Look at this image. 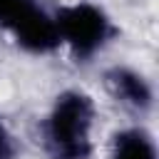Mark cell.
<instances>
[{
	"mask_svg": "<svg viewBox=\"0 0 159 159\" xmlns=\"http://www.w3.org/2000/svg\"><path fill=\"white\" fill-rule=\"evenodd\" d=\"M97 107L94 99L82 89L60 92L45 119H42V144L50 159H89L94 152Z\"/></svg>",
	"mask_w": 159,
	"mask_h": 159,
	"instance_id": "1",
	"label": "cell"
},
{
	"mask_svg": "<svg viewBox=\"0 0 159 159\" xmlns=\"http://www.w3.org/2000/svg\"><path fill=\"white\" fill-rule=\"evenodd\" d=\"M52 17L60 47H67V52L77 62H89L92 57H97L117 35V27L107 10L87 0L60 5Z\"/></svg>",
	"mask_w": 159,
	"mask_h": 159,
	"instance_id": "2",
	"label": "cell"
},
{
	"mask_svg": "<svg viewBox=\"0 0 159 159\" xmlns=\"http://www.w3.org/2000/svg\"><path fill=\"white\" fill-rule=\"evenodd\" d=\"M0 30L30 55H50L60 47L55 17L40 0H0Z\"/></svg>",
	"mask_w": 159,
	"mask_h": 159,
	"instance_id": "3",
	"label": "cell"
},
{
	"mask_svg": "<svg viewBox=\"0 0 159 159\" xmlns=\"http://www.w3.org/2000/svg\"><path fill=\"white\" fill-rule=\"evenodd\" d=\"M104 84L109 94L132 112H149L154 107V87L149 77L129 65H114L104 72Z\"/></svg>",
	"mask_w": 159,
	"mask_h": 159,
	"instance_id": "4",
	"label": "cell"
},
{
	"mask_svg": "<svg viewBox=\"0 0 159 159\" xmlns=\"http://www.w3.org/2000/svg\"><path fill=\"white\" fill-rule=\"evenodd\" d=\"M107 159H159L157 142L144 127H124L112 137Z\"/></svg>",
	"mask_w": 159,
	"mask_h": 159,
	"instance_id": "5",
	"label": "cell"
},
{
	"mask_svg": "<svg viewBox=\"0 0 159 159\" xmlns=\"http://www.w3.org/2000/svg\"><path fill=\"white\" fill-rule=\"evenodd\" d=\"M15 157H17L15 137H12V132L7 129L5 119L0 117V159H15Z\"/></svg>",
	"mask_w": 159,
	"mask_h": 159,
	"instance_id": "6",
	"label": "cell"
}]
</instances>
